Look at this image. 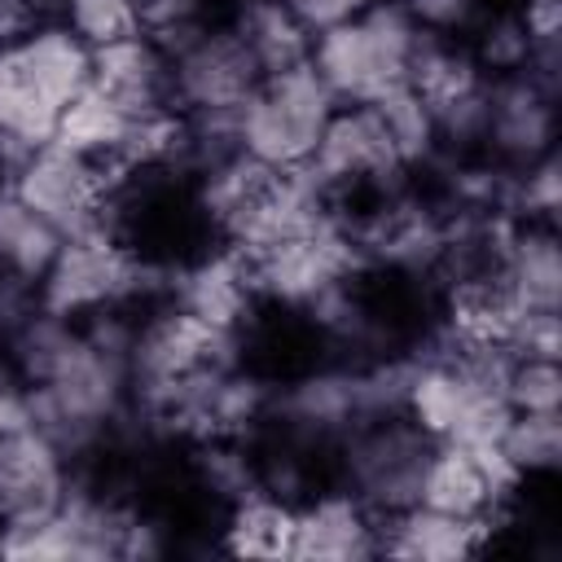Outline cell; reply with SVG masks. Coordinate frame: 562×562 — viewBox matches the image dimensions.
<instances>
[{
	"instance_id": "1",
	"label": "cell",
	"mask_w": 562,
	"mask_h": 562,
	"mask_svg": "<svg viewBox=\"0 0 562 562\" xmlns=\"http://www.w3.org/2000/svg\"><path fill=\"white\" fill-rule=\"evenodd\" d=\"M417 22L400 0H378L364 13L312 35L307 61L338 101H373L391 83H404Z\"/></svg>"
},
{
	"instance_id": "2",
	"label": "cell",
	"mask_w": 562,
	"mask_h": 562,
	"mask_svg": "<svg viewBox=\"0 0 562 562\" xmlns=\"http://www.w3.org/2000/svg\"><path fill=\"white\" fill-rule=\"evenodd\" d=\"M334 110H338V97L325 88V79L316 75L312 61L263 75V83L237 110L241 154H250L277 171L303 167Z\"/></svg>"
},
{
	"instance_id": "3",
	"label": "cell",
	"mask_w": 562,
	"mask_h": 562,
	"mask_svg": "<svg viewBox=\"0 0 562 562\" xmlns=\"http://www.w3.org/2000/svg\"><path fill=\"white\" fill-rule=\"evenodd\" d=\"M435 452V435H426L408 413L360 417L342 439V470L356 501H364L378 518L417 505L422 470Z\"/></svg>"
},
{
	"instance_id": "4",
	"label": "cell",
	"mask_w": 562,
	"mask_h": 562,
	"mask_svg": "<svg viewBox=\"0 0 562 562\" xmlns=\"http://www.w3.org/2000/svg\"><path fill=\"white\" fill-rule=\"evenodd\" d=\"M9 180H13L9 189L40 220H48L61 237L105 228V198L114 189H110V176H105L101 162L66 149L57 140H44L26 154V162Z\"/></svg>"
},
{
	"instance_id": "5",
	"label": "cell",
	"mask_w": 562,
	"mask_h": 562,
	"mask_svg": "<svg viewBox=\"0 0 562 562\" xmlns=\"http://www.w3.org/2000/svg\"><path fill=\"white\" fill-rule=\"evenodd\" d=\"M140 263L105 237V228L97 233H79V237H66L57 259L48 263V272L40 277V294L35 303L44 312H57V316H97L105 307H114L119 299L136 294L140 290Z\"/></svg>"
},
{
	"instance_id": "6",
	"label": "cell",
	"mask_w": 562,
	"mask_h": 562,
	"mask_svg": "<svg viewBox=\"0 0 562 562\" xmlns=\"http://www.w3.org/2000/svg\"><path fill=\"white\" fill-rule=\"evenodd\" d=\"M263 70L233 26H202L171 57V101L180 110H241Z\"/></svg>"
},
{
	"instance_id": "7",
	"label": "cell",
	"mask_w": 562,
	"mask_h": 562,
	"mask_svg": "<svg viewBox=\"0 0 562 562\" xmlns=\"http://www.w3.org/2000/svg\"><path fill=\"white\" fill-rule=\"evenodd\" d=\"M66 452L35 426L0 430V522H35L66 501Z\"/></svg>"
},
{
	"instance_id": "8",
	"label": "cell",
	"mask_w": 562,
	"mask_h": 562,
	"mask_svg": "<svg viewBox=\"0 0 562 562\" xmlns=\"http://www.w3.org/2000/svg\"><path fill=\"white\" fill-rule=\"evenodd\" d=\"M307 171L329 189V184H351V180H386L400 176L404 162L391 145V132L382 123V114L369 101H356L347 110H334L312 158Z\"/></svg>"
},
{
	"instance_id": "9",
	"label": "cell",
	"mask_w": 562,
	"mask_h": 562,
	"mask_svg": "<svg viewBox=\"0 0 562 562\" xmlns=\"http://www.w3.org/2000/svg\"><path fill=\"white\" fill-rule=\"evenodd\" d=\"M558 97L544 92L527 70L518 75H496L487 79V145L514 162L527 167L540 154L553 149L558 136Z\"/></svg>"
},
{
	"instance_id": "10",
	"label": "cell",
	"mask_w": 562,
	"mask_h": 562,
	"mask_svg": "<svg viewBox=\"0 0 562 562\" xmlns=\"http://www.w3.org/2000/svg\"><path fill=\"white\" fill-rule=\"evenodd\" d=\"M351 237H342L334 224L307 233V237H294V241H281L263 255H250L255 259V285L285 299V303H312L325 285L342 281L347 268H351Z\"/></svg>"
},
{
	"instance_id": "11",
	"label": "cell",
	"mask_w": 562,
	"mask_h": 562,
	"mask_svg": "<svg viewBox=\"0 0 562 562\" xmlns=\"http://www.w3.org/2000/svg\"><path fill=\"white\" fill-rule=\"evenodd\" d=\"M92 88L105 92L127 119L171 110V57L149 35H127L92 48Z\"/></svg>"
},
{
	"instance_id": "12",
	"label": "cell",
	"mask_w": 562,
	"mask_h": 562,
	"mask_svg": "<svg viewBox=\"0 0 562 562\" xmlns=\"http://www.w3.org/2000/svg\"><path fill=\"white\" fill-rule=\"evenodd\" d=\"M378 553V514L351 492L316 496L294 509L290 558H369Z\"/></svg>"
},
{
	"instance_id": "13",
	"label": "cell",
	"mask_w": 562,
	"mask_h": 562,
	"mask_svg": "<svg viewBox=\"0 0 562 562\" xmlns=\"http://www.w3.org/2000/svg\"><path fill=\"white\" fill-rule=\"evenodd\" d=\"M487 518H457L430 505H408L386 514V531L378 527V553L391 558H422V562H457L483 544Z\"/></svg>"
},
{
	"instance_id": "14",
	"label": "cell",
	"mask_w": 562,
	"mask_h": 562,
	"mask_svg": "<svg viewBox=\"0 0 562 562\" xmlns=\"http://www.w3.org/2000/svg\"><path fill=\"white\" fill-rule=\"evenodd\" d=\"M501 277L518 303V312H558L562 299V250L553 237V224L527 220V228H514L501 250Z\"/></svg>"
},
{
	"instance_id": "15",
	"label": "cell",
	"mask_w": 562,
	"mask_h": 562,
	"mask_svg": "<svg viewBox=\"0 0 562 562\" xmlns=\"http://www.w3.org/2000/svg\"><path fill=\"white\" fill-rule=\"evenodd\" d=\"M422 505L430 509H443V514H457V518H487V509L501 501L474 457V448H461V443H448V439H435V452L422 470V492H417Z\"/></svg>"
},
{
	"instance_id": "16",
	"label": "cell",
	"mask_w": 562,
	"mask_h": 562,
	"mask_svg": "<svg viewBox=\"0 0 562 562\" xmlns=\"http://www.w3.org/2000/svg\"><path fill=\"white\" fill-rule=\"evenodd\" d=\"M404 79L430 101V110L487 83V75L479 70L474 53L461 48L457 35H439V31H422V26H417V40H413L408 75Z\"/></svg>"
},
{
	"instance_id": "17",
	"label": "cell",
	"mask_w": 562,
	"mask_h": 562,
	"mask_svg": "<svg viewBox=\"0 0 562 562\" xmlns=\"http://www.w3.org/2000/svg\"><path fill=\"white\" fill-rule=\"evenodd\" d=\"M233 31L246 40V48L255 53L263 75L290 70V66L307 61V53H312V31L290 13L285 0H241Z\"/></svg>"
},
{
	"instance_id": "18",
	"label": "cell",
	"mask_w": 562,
	"mask_h": 562,
	"mask_svg": "<svg viewBox=\"0 0 562 562\" xmlns=\"http://www.w3.org/2000/svg\"><path fill=\"white\" fill-rule=\"evenodd\" d=\"M61 241L66 237L48 220H40L13 189L0 193V272L18 277L26 285H40V277L57 259Z\"/></svg>"
},
{
	"instance_id": "19",
	"label": "cell",
	"mask_w": 562,
	"mask_h": 562,
	"mask_svg": "<svg viewBox=\"0 0 562 562\" xmlns=\"http://www.w3.org/2000/svg\"><path fill=\"white\" fill-rule=\"evenodd\" d=\"M57 114H61V105L35 83V75L22 66L18 48L13 44L0 48V127L35 149V145L53 140Z\"/></svg>"
},
{
	"instance_id": "20",
	"label": "cell",
	"mask_w": 562,
	"mask_h": 562,
	"mask_svg": "<svg viewBox=\"0 0 562 562\" xmlns=\"http://www.w3.org/2000/svg\"><path fill=\"white\" fill-rule=\"evenodd\" d=\"M127 123H132V119H127L105 92H97V88L88 83L79 97H70V101L61 105L53 140L66 145V149H75V154H83V158H92V162H105V158L119 154Z\"/></svg>"
},
{
	"instance_id": "21",
	"label": "cell",
	"mask_w": 562,
	"mask_h": 562,
	"mask_svg": "<svg viewBox=\"0 0 562 562\" xmlns=\"http://www.w3.org/2000/svg\"><path fill=\"white\" fill-rule=\"evenodd\" d=\"M290 540H294V505L268 492L241 496L224 527V549L237 558H290Z\"/></svg>"
},
{
	"instance_id": "22",
	"label": "cell",
	"mask_w": 562,
	"mask_h": 562,
	"mask_svg": "<svg viewBox=\"0 0 562 562\" xmlns=\"http://www.w3.org/2000/svg\"><path fill=\"white\" fill-rule=\"evenodd\" d=\"M281 413H285L290 426L303 430V435L347 430L351 422H360L356 373H312V378H303V382L281 400Z\"/></svg>"
},
{
	"instance_id": "23",
	"label": "cell",
	"mask_w": 562,
	"mask_h": 562,
	"mask_svg": "<svg viewBox=\"0 0 562 562\" xmlns=\"http://www.w3.org/2000/svg\"><path fill=\"white\" fill-rule=\"evenodd\" d=\"M250 299V272L237 259H206L180 285V307L215 329H233Z\"/></svg>"
},
{
	"instance_id": "24",
	"label": "cell",
	"mask_w": 562,
	"mask_h": 562,
	"mask_svg": "<svg viewBox=\"0 0 562 562\" xmlns=\"http://www.w3.org/2000/svg\"><path fill=\"white\" fill-rule=\"evenodd\" d=\"M369 105L382 114V123H386V132H391V145H395V154H400L404 167L426 162V158L439 149L435 110H430V101H426L408 79H404V83H391V88L378 92Z\"/></svg>"
},
{
	"instance_id": "25",
	"label": "cell",
	"mask_w": 562,
	"mask_h": 562,
	"mask_svg": "<svg viewBox=\"0 0 562 562\" xmlns=\"http://www.w3.org/2000/svg\"><path fill=\"white\" fill-rule=\"evenodd\" d=\"M505 461L527 474H553L562 461V417L558 413H514L496 439Z\"/></svg>"
},
{
	"instance_id": "26",
	"label": "cell",
	"mask_w": 562,
	"mask_h": 562,
	"mask_svg": "<svg viewBox=\"0 0 562 562\" xmlns=\"http://www.w3.org/2000/svg\"><path fill=\"white\" fill-rule=\"evenodd\" d=\"M470 53H474L479 70L492 75V79L496 75H518L531 61V35H527L518 13H492V18L479 22V35H474Z\"/></svg>"
},
{
	"instance_id": "27",
	"label": "cell",
	"mask_w": 562,
	"mask_h": 562,
	"mask_svg": "<svg viewBox=\"0 0 562 562\" xmlns=\"http://www.w3.org/2000/svg\"><path fill=\"white\" fill-rule=\"evenodd\" d=\"M61 13L88 48L140 35V0H61Z\"/></svg>"
},
{
	"instance_id": "28",
	"label": "cell",
	"mask_w": 562,
	"mask_h": 562,
	"mask_svg": "<svg viewBox=\"0 0 562 562\" xmlns=\"http://www.w3.org/2000/svg\"><path fill=\"white\" fill-rule=\"evenodd\" d=\"M505 404H509V413H558L562 408L558 360L514 356V364L505 373Z\"/></svg>"
},
{
	"instance_id": "29",
	"label": "cell",
	"mask_w": 562,
	"mask_h": 562,
	"mask_svg": "<svg viewBox=\"0 0 562 562\" xmlns=\"http://www.w3.org/2000/svg\"><path fill=\"white\" fill-rule=\"evenodd\" d=\"M509 198H514V206H518L527 220H536V224H553L558 202H562V176H558V158H553V149L522 167V176L509 184Z\"/></svg>"
},
{
	"instance_id": "30",
	"label": "cell",
	"mask_w": 562,
	"mask_h": 562,
	"mask_svg": "<svg viewBox=\"0 0 562 562\" xmlns=\"http://www.w3.org/2000/svg\"><path fill=\"white\" fill-rule=\"evenodd\" d=\"M435 132H439V145H461V149L479 145L487 136V83L435 105Z\"/></svg>"
},
{
	"instance_id": "31",
	"label": "cell",
	"mask_w": 562,
	"mask_h": 562,
	"mask_svg": "<svg viewBox=\"0 0 562 562\" xmlns=\"http://www.w3.org/2000/svg\"><path fill=\"white\" fill-rule=\"evenodd\" d=\"M198 465H202V474H206V483H211L215 492L233 496V505H237L241 496L259 492V470H255L246 457L228 452V448H211V452H202Z\"/></svg>"
},
{
	"instance_id": "32",
	"label": "cell",
	"mask_w": 562,
	"mask_h": 562,
	"mask_svg": "<svg viewBox=\"0 0 562 562\" xmlns=\"http://www.w3.org/2000/svg\"><path fill=\"white\" fill-rule=\"evenodd\" d=\"M400 4L422 31H439V35H457L479 22V0H400Z\"/></svg>"
},
{
	"instance_id": "33",
	"label": "cell",
	"mask_w": 562,
	"mask_h": 562,
	"mask_svg": "<svg viewBox=\"0 0 562 562\" xmlns=\"http://www.w3.org/2000/svg\"><path fill=\"white\" fill-rule=\"evenodd\" d=\"M285 4H290V13L316 35V31H325V26H338V22L356 18V13H364V9L378 4V0H285Z\"/></svg>"
},
{
	"instance_id": "34",
	"label": "cell",
	"mask_w": 562,
	"mask_h": 562,
	"mask_svg": "<svg viewBox=\"0 0 562 562\" xmlns=\"http://www.w3.org/2000/svg\"><path fill=\"white\" fill-rule=\"evenodd\" d=\"M40 4L35 0H0V48L18 44L22 35H31L40 26Z\"/></svg>"
},
{
	"instance_id": "35",
	"label": "cell",
	"mask_w": 562,
	"mask_h": 562,
	"mask_svg": "<svg viewBox=\"0 0 562 562\" xmlns=\"http://www.w3.org/2000/svg\"><path fill=\"white\" fill-rule=\"evenodd\" d=\"M531 40H558L562 35V0H522L518 9Z\"/></svg>"
}]
</instances>
